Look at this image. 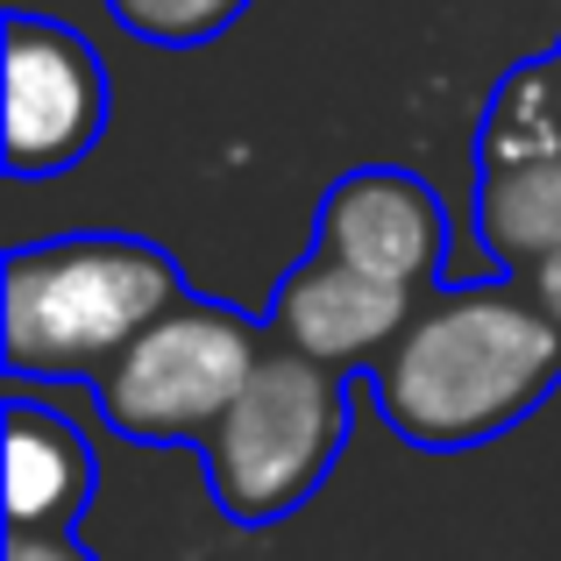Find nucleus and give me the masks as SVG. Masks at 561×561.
Segmentation results:
<instances>
[{
    "label": "nucleus",
    "instance_id": "9",
    "mask_svg": "<svg viewBox=\"0 0 561 561\" xmlns=\"http://www.w3.org/2000/svg\"><path fill=\"white\" fill-rule=\"evenodd\" d=\"M477 242L497 271L526 277L561 249V157L477 171Z\"/></svg>",
    "mask_w": 561,
    "mask_h": 561
},
{
    "label": "nucleus",
    "instance_id": "14",
    "mask_svg": "<svg viewBox=\"0 0 561 561\" xmlns=\"http://www.w3.org/2000/svg\"><path fill=\"white\" fill-rule=\"evenodd\" d=\"M554 57H561V43H554Z\"/></svg>",
    "mask_w": 561,
    "mask_h": 561
},
{
    "label": "nucleus",
    "instance_id": "7",
    "mask_svg": "<svg viewBox=\"0 0 561 561\" xmlns=\"http://www.w3.org/2000/svg\"><path fill=\"white\" fill-rule=\"evenodd\" d=\"M412 306H420V291L383 285L370 271H348V263L306 249L299 271H285V285H277L263 334L277 348H299V356L328 363V370H370L398 342V328L412 320Z\"/></svg>",
    "mask_w": 561,
    "mask_h": 561
},
{
    "label": "nucleus",
    "instance_id": "8",
    "mask_svg": "<svg viewBox=\"0 0 561 561\" xmlns=\"http://www.w3.org/2000/svg\"><path fill=\"white\" fill-rule=\"evenodd\" d=\"M93 448L65 412L36 405L14 391L8 398V526L22 534H71L79 512L93 505Z\"/></svg>",
    "mask_w": 561,
    "mask_h": 561
},
{
    "label": "nucleus",
    "instance_id": "13",
    "mask_svg": "<svg viewBox=\"0 0 561 561\" xmlns=\"http://www.w3.org/2000/svg\"><path fill=\"white\" fill-rule=\"evenodd\" d=\"M526 285H534V299L548 306V320L561 328V249H554L548 263H534V271H526Z\"/></svg>",
    "mask_w": 561,
    "mask_h": 561
},
{
    "label": "nucleus",
    "instance_id": "3",
    "mask_svg": "<svg viewBox=\"0 0 561 561\" xmlns=\"http://www.w3.org/2000/svg\"><path fill=\"white\" fill-rule=\"evenodd\" d=\"M356 405L348 370L299 356V348H263V363L234 391V405L199 440L206 491L228 526H277L299 505H313L328 469L342 462Z\"/></svg>",
    "mask_w": 561,
    "mask_h": 561
},
{
    "label": "nucleus",
    "instance_id": "2",
    "mask_svg": "<svg viewBox=\"0 0 561 561\" xmlns=\"http://www.w3.org/2000/svg\"><path fill=\"white\" fill-rule=\"evenodd\" d=\"M185 291L179 256L142 234L22 242L0 263V363L8 377H100Z\"/></svg>",
    "mask_w": 561,
    "mask_h": 561
},
{
    "label": "nucleus",
    "instance_id": "12",
    "mask_svg": "<svg viewBox=\"0 0 561 561\" xmlns=\"http://www.w3.org/2000/svg\"><path fill=\"white\" fill-rule=\"evenodd\" d=\"M0 561H100V554H85L71 534H22V526H8V554Z\"/></svg>",
    "mask_w": 561,
    "mask_h": 561
},
{
    "label": "nucleus",
    "instance_id": "1",
    "mask_svg": "<svg viewBox=\"0 0 561 561\" xmlns=\"http://www.w3.org/2000/svg\"><path fill=\"white\" fill-rule=\"evenodd\" d=\"M561 383V328L526 277L434 285L370 363V398L420 455H469L534 420Z\"/></svg>",
    "mask_w": 561,
    "mask_h": 561
},
{
    "label": "nucleus",
    "instance_id": "11",
    "mask_svg": "<svg viewBox=\"0 0 561 561\" xmlns=\"http://www.w3.org/2000/svg\"><path fill=\"white\" fill-rule=\"evenodd\" d=\"M107 14L136 43H157V50H199V43L228 36V28L242 22L249 0H107Z\"/></svg>",
    "mask_w": 561,
    "mask_h": 561
},
{
    "label": "nucleus",
    "instance_id": "5",
    "mask_svg": "<svg viewBox=\"0 0 561 561\" xmlns=\"http://www.w3.org/2000/svg\"><path fill=\"white\" fill-rule=\"evenodd\" d=\"M8 179H65L107 136V65L57 14H8Z\"/></svg>",
    "mask_w": 561,
    "mask_h": 561
},
{
    "label": "nucleus",
    "instance_id": "4",
    "mask_svg": "<svg viewBox=\"0 0 561 561\" xmlns=\"http://www.w3.org/2000/svg\"><path fill=\"white\" fill-rule=\"evenodd\" d=\"M263 348H271L263 320L228 299L185 291L93 377V405L136 448H199L263 363Z\"/></svg>",
    "mask_w": 561,
    "mask_h": 561
},
{
    "label": "nucleus",
    "instance_id": "6",
    "mask_svg": "<svg viewBox=\"0 0 561 561\" xmlns=\"http://www.w3.org/2000/svg\"><path fill=\"white\" fill-rule=\"evenodd\" d=\"M313 249L426 299L440 285V263H448V206L420 171H398V164L342 171L320 192Z\"/></svg>",
    "mask_w": 561,
    "mask_h": 561
},
{
    "label": "nucleus",
    "instance_id": "10",
    "mask_svg": "<svg viewBox=\"0 0 561 561\" xmlns=\"http://www.w3.org/2000/svg\"><path fill=\"white\" fill-rule=\"evenodd\" d=\"M534 157H561V57L554 50L505 71L477 122V171L534 164Z\"/></svg>",
    "mask_w": 561,
    "mask_h": 561
}]
</instances>
